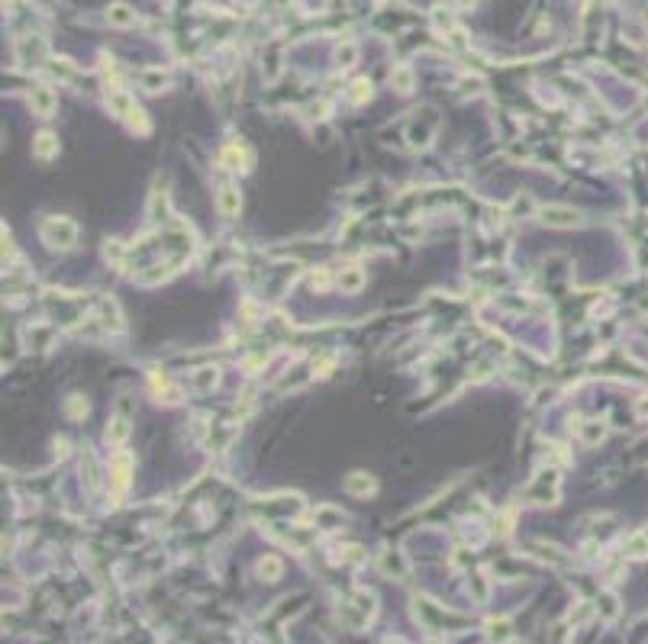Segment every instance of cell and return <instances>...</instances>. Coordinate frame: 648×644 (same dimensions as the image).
<instances>
[{
	"label": "cell",
	"mask_w": 648,
	"mask_h": 644,
	"mask_svg": "<svg viewBox=\"0 0 648 644\" xmlns=\"http://www.w3.org/2000/svg\"><path fill=\"white\" fill-rule=\"evenodd\" d=\"M39 235H43V242L49 245V248L68 251L78 242V226L68 216H49L43 223V229H39Z\"/></svg>",
	"instance_id": "6da1fadb"
},
{
	"label": "cell",
	"mask_w": 648,
	"mask_h": 644,
	"mask_svg": "<svg viewBox=\"0 0 648 644\" xmlns=\"http://www.w3.org/2000/svg\"><path fill=\"white\" fill-rule=\"evenodd\" d=\"M539 219L545 223V226H555V229H568V226H574L577 223V209H571V207H542L539 209Z\"/></svg>",
	"instance_id": "7a4b0ae2"
},
{
	"label": "cell",
	"mask_w": 648,
	"mask_h": 644,
	"mask_svg": "<svg viewBox=\"0 0 648 644\" xmlns=\"http://www.w3.org/2000/svg\"><path fill=\"white\" fill-rule=\"evenodd\" d=\"M110 477H113V490L117 493H123L129 486V477H133V458H129L126 451H119L117 458H113V464H110Z\"/></svg>",
	"instance_id": "3957f363"
},
{
	"label": "cell",
	"mask_w": 648,
	"mask_h": 644,
	"mask_svg": "<svg viewBox=\"0 0 648 644\" xmlns=\"http://www.w3.org/2000/svg\"><path fill=\"white\" fill-rule=\"evenodd\" d=\"M29 107H33L36 117H52V113H55V107H59V100H55V91H52V87H36L33 97H29Z\"/></svg>",
	"instance_id": "277c9868"
},
{
	"label": "cell",
	"mask_w": 648,
	"mask_h": 644,
	"mask_svg": "<svg viewBox=\"0 0 648 644\" xmlns=\"http://www.w3.org/2000/svg\"><path fill=\"white\" fill-rule=\"evenodd\" d=\"M216 209L226 219H236L239 216V209H242V197H239L236 187H223V190L216 193Z\"/></svg>",
	"instance_id": "5b68a950"
},
{
	"label": "cell",
	"mask_w": 648,
	"mask_h": 644,
	"mask_svg": "<svg viewBox=\"0 0 648 644\" xmlns=\"http://www.w3.org/2000/svg\"><path fill=\"white\" fill-rule=\"evenodd\" d=\"M107 23L119 26V29H129V26L139 23V17H135V10L129 7V3H110L107 7Z\"/></svg>",
	"instance_id": "8992f818"
},
{
	"label": "cell",
	"mask_w": 648,
	"mask_h": 644,
	"mask_svg": "<svg viewBox=\"0 0 648 644\" xmlns=\"http://www.w3.org/2000/svg\"><path fill=\"white\" fill-rule=\"evenodd\" d=\"M107 107L113 110L119 119H129L135 113V103L126 91H107Z\"/></svg>",
	"instance_id": "52a82bcc"
},
{
	"label": "cell",
	"mask_w": 648,
	"mask_h": 644,
	"mask_svg": "<svg viewBox=\"0 0 648 644\" xmlns=\"http://www.w3.org/2000/svg\"><path fill=\"white\" fill-rule=\"evenodd\" d=\"M33 155L39 161H52L55 155H59V139L52 133H39L36 135V142H33Z\"/></svg>",
	"instance_id": "ba28073f"
},
{
	"label": "cell",
	"mask_w": 648,
	"mask_h": 644,
	"mask_svg": "<svg viewBox=\"0 0 648 644\" xmlns=\"http://www.w3.org/2000/svg\"><path fill=\"white\" fill-rule=\"evenodd\" d=\"M336 284L342 293H358L364 287V271L362 268H346L342 274L336 277Z\"/></svg>",
	"instance_id": "9c48e42d"
},
{
	"label": "cell",
	"mask_w": 648,
	"mask_h": 644,
	"mask_svg": "<svg viewBox=\"0 0 648 644\" xmlns=\"http://www.w3.org/2000/svg\"><path fill=\"white\" fill-rule=\"evenodd\" d=\"M346 490L352 496H371L374 490H378V484H374V477H368V474L358 470V474H352V477L346 480Z\"/></svg>",
	"instance_id": "30bf717a"
},
{
	"label": "cell",
	"mask_w": 648,
	"mask_h": 644,
	"mask_svg": "<svg viewBox=\"0 0 648 644\" xmlns=\"http://www.w3.org/2000/svg\"><path fill=\"white\" fill-rule=\"evenodd\" d=\"M281 574H284V564H281V557H274V554H265L258 561V577L268 580V583H278Z\"/></svg>",
	"instance_id": "8fae6325"
},
{
	"label": "cell",
	"mask_w": 648,
	"mask_h": 644,
	"mask_svg": "<svg viewBox=\"0 0 648 644\" xmlns=\"http://www.w3.org/2000/svg\"><path fill=\"white\" fill-rule=\"evenodd\" d=\"M129 438V416L126 412H119L117 419H110V426H107V442L110 444H123Z\"/></svg>",
	"instance_id": "7c38bea8"
},
{
	"label": "cell",
	"mask_w": 648,
	"mask_h": 644,
	"mask_svg": "<svg viewBox=\"0 0 648 644\" xmlns=\"http://www.w3.org/2000/svg\"><path fill=\"white\" fill-rule=\"evenodd\" d=\"M171 84V77L161 71V68H149V71H142V91L149 93H161L165 87Z\"/></svg>",
	"instance_id": "4fadbf2b"
},
{
	"label": "cell",
	"mask_w": 648,
	"mask_h": 644,
	"mask_svg": "<svg viewBox=\"0 0 648 644\" xmlns=\"http://www.w3.org/2000/svg\"><path fill=\"white\" fill-rule=\"evenodd\" d=\"M413 84H416V77H413V68L397 65L394 71H390V87H394L397 93H410Z\"/></svg>",
	"instance_id": "5bb4252c"
},
{
	"label": "cell",
	"mask_w": 648,
	"mask_h": 644,
	"mask_svg": "<svg viewBox=\"0 0 648 644\" xmlns=\"http://www.w3.org/2000/svg\"><path fill=\"white\" fill-rule=\"evenodd\" d=\"M223 165L233 167V171H245L249 155H245V149H239V145H226V151H223Z\"/></svg>",
	"instance_id": "9a60e30c"
},
{
	"label": "cell",
	"mask_w": 648,
	"mask_h": 644,
	"mask_svg": "<svg viewBox=\"0 0 648 644\" xmlns=\"http://www.w3.org/2000/svg\"><path fill=\"white\" fill-rule=\"evenodd\" d=\"M336 59H339V65L342 68H352L355 61H358V45H355V42H342L339 52H336Z\"/></svg>",
	"instance_id": "2e32d148"
},
{
	"label": "cell",
	"mask_w": 648,
	"mask_h": 644,
	"mask_svg": "<svg viewBox=\"0 0 648 644\" xmlns=\"http://www.w3.org/2000/svg\"><path fill=\"white\" fill-rule=\"evenodd\" d=\"M216 374H219L216 368H200L194 374V387L197 390H210V387H216Z\"/></svg>",
	"instance_id": "e0dca14e"
},
{
	"label": "cell",
	"mask_w": 648,
	"mask_h": 644,
	"mask_svg": "<svg viewBox=\"0 0 648 644\" xmlns=\"http://www.w3.org/2000/svg\"><path fill=\"white\" fill-rule=\"evenodd\" d=\"M348 97H352V103H364V100H368V97H371V81H368V77H358V81L352 84V93H348Z\"/></svg>",
	"instance_id": "ac0fdd59"
},
{
	"label": "cell",
	"mask_w": 648,
	"mask_h": 644,
	"mask_svg": "<svg viewBox=\"0 0 648 644\" xmlns=\"http://www.w3.org/2000/svg\"><path fill=\"white\" fill-rule=\"evenodd\" d=\"M626 551H629L632 557H648V538L645 535H632L629 544H626Z\"/></svg>",
	"instance_id": "d6986e66"
},
{
	"label": "cell",
	"mask_w": 648,
	"mask_h": 644,
	"mask_svg": "<svg viewBox=\"0 0 648 644\" xmlns=\"http://www.w3.org/2000/svg\"><path fill=\"white\" fill-rule=\"evenodd\" d=\"M581 438L587 444H597L600 438H603V426H600V422H587V426L581 428Z\"/></svg>",
	"instance_id": "ffe728a7"
},
{
	"label": "cell",
	"mask_w": 648,
	"mask_h": 644,
	"mask_svg": "<svg viewBox=\"0 0 648 644\" xmlns=\"http://www.w3.org/2000/svg\"><path fill=\"white\" fill-rule=\"evenodd\" d=\"M310 284H313V290H326V287H329V274H326V271H316V274L310 277Z\"/></svg>",
	"instance_id": "44dd1931"
},
{
	"label": "cell",
	"mask_w": 648,
	"mask_h": 644,
	"mask_svg": "<svg viewBox=\"0 0 648 644\" xmlns=\"http://www.w3.org/2000/svg\"><path fill=\"white\" fill-rule=\"evenodd\" d=\"M84 410H87V406H84ZM84 410H81V396H71V403H68V412H71V416H81Z\"/></svg>",
	"instance_id": "7402d4cb"
},
{
	"label": "cell",
	"mask_w": 648,
	"mask_h": 644,
	"mask_svg": "<svg viewBox=\"0 0 648 644\" xmlns=\"http://www.w3.org/2000/svg\"><path fill=\"white\" fill-rule=\"evenodd\" d=\"M603 612L610 615V619L616 615V599H613V596H603Z\"/></svg>",
	"instance_id": "603a6c76"
},
{
	"label": "cell",
	"mask_w": 648,
	"mask_h": 644,
	"mask_svg": "<svg viewBox=\"0 0 648 644\" xmlns=\"http://www.w3.org/2000/svg\"><path fill=\"white\" fill-rule=\"evenodd\" d=\"M458 3H462V7H471V3H474V0H458Z\"/></svg>",
	"instance_id": "cb8c5ba5"
}]
</instances>
